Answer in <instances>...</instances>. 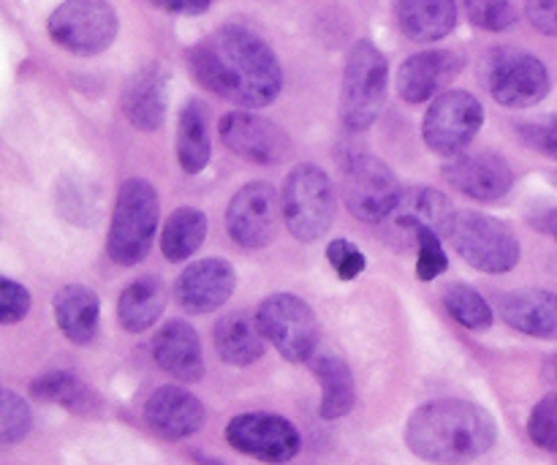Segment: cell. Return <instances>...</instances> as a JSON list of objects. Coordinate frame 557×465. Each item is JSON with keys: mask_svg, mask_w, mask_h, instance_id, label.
Returning a JSON list of instances; mask_svg holds the SVG:
<instances>
[{"mask_svg": "<svg viewBox=\"0 0 557 465\" xmlns=\"http://www.w3.org/2000/svg\"><path fill=\"white\" fill-rule=\"evenodd\" d=\"M201 87L243 109L270 107L283 90V69L270 44L243 25H223L188 49Z\"/></svg>", "mask_w": 557, "mask_h": 465, "instance_id": "cell-1", "label": "cell"}, {"mask_svg": "<svg viewBox=\"0 0 557 465\" xmlns=\"http://www.w3.org/2000/svg\"><path fill=\"white\" fill-rule=\"evenodd\" d=\"M498 425L487 408L444 397L419 406L406 423V444L417 457L438 465H466L493 450Z\"/></svg>", "mask_w": 557, "mask_h": 465, "instance_id": "cell-2", "label": "cell"}, {"mask_svg": "<svg viewBox=\"0 0 557 465\" xmlns=\"http://www.w3.org/2000/svg\"><path fill=\"white\" fill-rule=\"evenodd\" d=\"M161 218L158 191L145 178H131L120 185L112 223L107 234V254L114 265L134 267L147 259Z\"/></svg>", "mask_w": 557, "mask_h": 465, "instance_id": "cell-3", "label": "cell"}, {"mask_svg": "<svg viewBox=\"0 0 557 465\" xmlns=\"http://www.w3.org/2000/svg\"><path fill=\"white\" fill-rule=\"evenodd\" d=\"M389 90V63L373 41H357L348 52L341 87V120L362 134L379 120Z\"/></svg>", "mask_w": 557, "mask_h": 465, "instance_id": "cell-4", "label": "cell"}, {"mask_svg": "<svg viewBox=\"0 0 557 465\" xmlns=\"http://www.w3.org/2000/svg\"><path fill=\"white\" fill-rule=\"evenodd\" d=\"M283 223L299 243H315L335 223L337 196L332 180L315 163H297L283 185Z\"/></svg>", "mask_w": 557, "mask_h": 465, "instance_id": "cell-5", "label": "cell"}, {"mask_svg": "<svg viewBox=\"0 0 557 465\" xmlns=\"http://www.w3.org/2000/svg\"><path fill=\"white\" fill-rule=\"evenodd\" d=\"M449 240L457 254L479 272L504 276L520 261V240L504 221L484 212L460 210L449 229Z\"/></svg>", "mask_w": 557, "mask_h": 465, "instance_id": "cell-6", "label": "cell"}, {"mask_svg": "<svg viewBox=\"0 0 557 465\" xmlns=\"http://www.w3.org/2000/svg\"><path fill=\"white\" fill-rule=\"evenodd\" d=\"M482 82L490 96L509 109L536 107L553 87L547 65L536 54L515 47H495L484 58Z\"/></svg>", "mask_w": 557, "mask_h": 465, "instance_id": "cell-7", "label": "cell"}, {"mask_svg": "<svg viewBox=\"0 0 557 465\" xmlns=\"http://www.w3.org/2000/svg\"><path fill=\"white\" fill-rule=\"evenodd\" d=\"M47 30L60 49L90 58L112 47L120 20L109 0H63L49 16Z\"/></svg>", "mask_w": 557, "mask_h": 465, "instance_id": "cell-8", "label": "cell"}, {"mask_svg": "<svg viewBox=\"0 0 557 465\" xmlns=\"http://www.w3.org/2000/svg\"><path fill=\"white\" fill-rule=\"evenodd\" d=\"M343 199L364 223H381L400 199L395 172L373 152H348L343 158Z\"/></svg>", "mask_w": 557, "mask_h": 465, "instance_id": "cell-9", "label": "cell"}, {"mask_svg": "<svg viewBox=\"0 0 557 465\" xmlns=\"http://www.w3.org/2000/svg\"><path fill=\"white\" fill-rule=\"evenodd\" d=\"M259 330L288 363H308L319 346V319L297 294H272L256 310Z\"/></svg>", "mask_w": 557, "mask_h": 465, "instance_id": "cell-10", "label": "cell"}, {"mask_svg": "<svg viewBox=\"0 0 557 465\" xmlns=\"http://www.w3.org/2000/svg\"><path fill=\"white\" fill-rule=\"evenodd\" d=\"M484 125V107L473 93L446 90L430 103L422 123V136L433 152L455 158L476 139Z\"/></svg>", "mask_w": 557, "mask_h": 465, "instance_id": "cell-11", "label": "cell"}, {"mask_svg": "<svg viewBox=\"0 0 557 465\" xmlns=\"http://www.w3.org/2000/svg\"><path fill=\"white\" fill-rule=\"evenodd\" d=\"M283 223L281 196L270 183H248L226 207V232L243 248H267Z\"/></svg>", "mask_w": 557, "mask_h": 465, "instance_id": "cell-12", "label": "cell"}, {"mask_svg": "<svg viewBox=\"0 0 557 465\" xmlns=\"http://www.w3.org/2000/svg\"><path fill=\"white\" fill-rule=\"evenodd\" d=\"M218 134L234 156L250 163H261V167L288 161L294 152L292 139L281 125L272 123L270 118L248 112V109H234V112L223 114Z\"/></svg>", "mask_w": 557, "mask_h": 465, "instance_id": "cell-13", "label": "cell"}, {"mask_svg": "<svg viewBox=\"0 0 557 465\" xmlns=\"http://www.w3.org/2000/svg\"><path fill=\"white\" fill-rule=\"evenodd\" d=\"M457 210L451 207L449 196L441 191L419 185V188H403L395 210L379 223L389 243L417 245V234L422 229H433L441 237H449V229L455 223Z\"/></svg>", "mask_w": 557, "mask_h": 465, "instance_id": "cell-14", "label": "cell"}, {"mask_svg": "<svg viewBox=\"0 0 557 465\" xmlns=\"http://www.w3.org/2000/svg\"><path fill=\"white\" fill-rule=\"evenodd\" d=\"M226 441L243 455L259 457L264 463H288L299 455V430L277 414H239L226 425Z\"/></svg>", "mask_w": 557, "mask_h": 465, "instance_id": "cell-15", "label": "cell"}, {"mask_svg": "<svg viewBox=\"0 0 557 465\" xmlns=\"http://www.w3.org/2000/svg\"><path fill=\"white\" fill-rule=\"evenodd\" d=\"M237 272L226 259H199L180 272L174 299L188 314H212L232 299Z\"/></svg>", "mask_w": 557, "mask_h": 465, "instance_id": "cell-16", "label": "cell"}, {"mask_svg": "<svg viewBox=\"0 0 557 465\" xmlns=\"http://www.w3.org/2000/svg\"><path fill=\"white\" fill-rule=\"evenodd\" d=\"M444 178L455 185L460 194L476 201H498L515 185V172L509 161L498 152H471V156H455L444 167Z\"/></svg>", "mask_w": 557, "mask_h": 465, "instance_id": "cell-17", "label": "cell"}, {"mask_svg": "<svg viewBox=\"0 0 557 465\" xmlns=\"http://www.w3.org/2000/svg\"><path fill=\"white\" fill-rule=\"evenodd\" d=\"M145 419L166 441H183L196 436L205 428V406L196 395H190L183 387L166 384L152 392L145 403Z\"/></svg>", "mask_w": 557, "mask_h": 465, "instance_id": "cell-18", "label": "cell"}, {"mask_svg": "<svg viewBox=\"0 0 557 465\" xmlns=\"http://www.w3.org/2000/svg\"><path fill=\"white\" fill-rule=\"evenodd\" d=\"M125 120L139 131H158L169 109V71L161 63H150L136 71L120 96Z\"/></svg>", "mask_w": 557, "mask_h": 465, "instance_id": "cell-19", "label": "cell"}, {"mask_svg": "<svg viewBox=\"0 0 557 465\" xmlns=\"http://www.w3.org/2000/svg\"><path fill=\"white\" fill-rule=\"evenodd\" d=\"M462 69V58L449 49H428L417 52L397 71V93L406 103H424L438 98L435 93L444 90Z\"/></svg>", "mask_w": 557, "mask_h": 465, "instance_id": "cell-20", "label": "cell"}, {"mask_svg": "<svg viewBox=\"0 0 557 465\" xmlns=\"http://www.w3.org/2000/svg\"><path fill=\"white\" fill-rule=\"evenodd\" d=\"M152 359L163 374L177 381L194 384L205 376V354H201L199 335L183 319H172L152 338Z\"/></svg>", "mask_w": 557, "mask_h": 465, "instance_id": "cell-21", "label": "cell"}, {"mask_svg": "<svg viewBox=\"0 0 557 465\" xmlns=\"http://www.w3.org/2000/svg\"><path fill=\"white\" fill-rule=\"evenodd\" d=\"M500 319L511 330L539 341H557V294L544 289H522L504 294L498 303Z\"/></svg>", "mask_w": 557, "mask_h": 465, "instance_id": "cell-22", "label": "cell"}, {"mask_svg": "<svg viewBox=\"0 0 557 465\" xmlns=\"http://www.w3.org/2000/svg\"><path fill=\"white\" fill-rule=\"evenodd\" d=\"M54 321H58L60 332L69 338L76 346H87L96 341L98 321H101V299L92 289L71 283L54 294Z\"/></svg>", "mask_w": 557, "mask_h": 465, "instance_id": "cell-23", "label": "cell"}, {"mask_svg": "<svg viewBox=\"0 0 557 465\" xmlns=\"http://www.w3.org/2000/svg\"><path fill=\"white\" fill-rule=\"evenodd\" d=\"M397 22L411 41L435 44L457 25V0H397Z\"/></svg>", "mask_w": 557, "mask_h": 465, "instance_id": "cell-24", "label": "cell"}, {"mask_svg": "<svg viewBox=\"0 0 557 465\" xmlns=\"http://www.w3.org/2000/svg\"><path fill=\"white\" fill-rule=\"evenodd\" d=\"M212 158L210 107L199 98H190L177 120V161L185 174H199Z\"/></svg>", "mask_w": 557, "mask_h": 465, "instance_id": "cell-25", "label": "cell"}, {"mask_svg": "<svg viewBox=\"0 0 557 465\" xmlns=\"http://www.w3.org/2000/svg\"><path fill=\"white\" fill-rule=\"evenodd\" d=\"M218 348V357L234 368H245L264 357V332L259 330V321H250L245 314H228L215 325L212 335Z\"/></svg>", "mask_w": 557, "mask_h": 465, "instance_id": "cell-26", "label": "cell"}, {"mask_svg": "<svg viewBox=\"0 0 557 465\" xmlns=\"http://www.w3.org/2000/svg\"><path fill=\"white\" fill-rule=\"evenodd\" d=\"M166 308V286L158 276L136 278L117 303V319L125 332H147Z\"/></svg>", "mask_w": 557, "mask_h": 465, "instance_id": "cell-27", "label": "cell"}, {"mask_svg": "<svg viewBox=\"0 0 557 465\" xmlns=\"http://www.w3.org/2000/svg\"><path fill=\"white\" fill-rule=\"evenodd\" d=\"M30 395L41 403H54V406L82 414V417L101 412L98 392L71 370H49V374L38 376L30 384Z\"/></svg>", "mask_w": 557, "mask_h": 465, "instance_id": "cell-28", "label": "cell"}, {"mask_svg": "<svg viewBox=\"0 0 557 465\" xmlns=\"http://www.w3.org/2000/svg\"><path fill=\"white\" fill-rule=\"evenodd\" d=\"M313 376L321 384V419H341L351 414L354 403H357V384H354L351 368L335 354H324L313 363Z\"/></svg>", "mask_w": 557, "mask_h": 465, "instance_id": "cell-29", "label": "cell"}, {"mask_svg": "<svg viewBox=\"0 0 557 465\" xmlns=\"http://www.w3.org/2000/svg\"><path fill=\"white\" fill-rule=\"evenodd\" d=\"M207 216L196 207H180L169 216L161 234V250L169 261H185L205 245Z\"/></svg>", "mask_w": 557, "mask_h": 465, "instance_id": "cell-30", "label": "cell"}, {"mask_svg": "<svg viewBox=\"0 0 557 465\" xmlns=\"http://www.w3.org/2000/svg\"><path fill=\"white\" fill-rule=\"evenodd\" d=\"M444 308L449 310L451 319L457 325H462L466 330L484 332L493 327V308H490L487 299L476 292L468 283H451L444 292Z\"/></svg>", "mask_w": 557, "mask_h": 465, "instance_id": "cell-31", "label": "cell"}, {"mask_svg": "<svg viewBox=\"0 0 557 465\" xmlns=\"http://www.w3.org/2000/svg\"><path fill=\"white\" fill-rule=\"evenodd\" d=\"M33 428V414L30 406L22 401L16 392L3 390L0 392V441L5 446L20 444Z\"/></svg>", "mask_w": 557, "mask_h": 465, "instance_id": "cell-32", "label": "cell"}, {"mask_svg": "<svg viewBox=\"0 0 557 465\" xmlns=\"http://www.w3.org/2000/svg\"><path fill=\"white\" fill-rule=\"evenodd\" d=\"M466 14L473 27L490 33L509 30L517 22V9L511 0H466Z\"/></svg>", "mask_w": 557, "mask_h": 465, "instance_id": "cell-33", "label": "cell"}, {"mask_svg": "<svg viewBox=\"0 0 557 465\" xmlns=\"http://www.w3.org/2000/svg\"><path fill=\"white\" fill-rule=\"evenodd\" d=\"M528 436L539 450L557 455V390L536 403L531 419H528Z\"/></svg>", "mask_w": 557, "mask_h": 465, "instance_id": "cell-34", "label": "cell"}, {"mask_svg": "<svg viewBox=\"0 0 557 465\" xmlns=\"http://www.w3.org/2000/svg\"><path fill=\"white\" fill-rule=\"evenodd\" d=\"M446 267H449V256L441 245V234L433 229H422L417 234V278L435 281L438 276H444Z\"/></svg>", "mask_w": 557, "mask_h": 465, "instance_id": "cell-35", "label": "cell"}, {"mask_svg": "<svg viewBox=\"0 0 557 465\" xmlns=\"http://www.w3.org/2000/svg\"><path fill=\"white\" fill-rule=\"evenodd\" d=\"M517 134L525 142L528 147H533L542 156L557 158V114H544V118L525 120V123L517 125Z\"/></svg>", "mask_w": 557, "mask_h": 465, "instance_id": "cell-36", "label": "cell"}, {"mask_svg": "<svg viewBox=\"0 0 557 465\" xmlns=\"http://www.w3.org/2000/svg\"><path fill=\"white\" fill-rule=\"evenodd\" d=\"M326 261L335 267L341 281H354V278L362 276L364 267H368V259H364L362 250L354 243H348V240H332V243L326 245Z\"/></svg>", "mask_w": 557, "mask_h": 465, "instance_id": "cell-37", "label": "cell"}, {"mask_svg": "<svg viewBox=\"0 0 557 465\" xmlns=\"http://www.w3.org/2000/svg\"><path fill=\"white\" fill-rule=\"evenodd\" d=\"M30 310V292L11 278H0V325L11 327Z\"/></svg>", "mask_w": 557, "mask_h": 465, "instance_id": "cell-38", "label": "cell"}, {"mask_svg": "<svg viewBox=\"0 0 557 465\" xmlns=\"http://www.w3.org/2000/svg\"><path fill=\"white\" fill-rule=\"evenodd\" d=\"M525 16L539 33L557 38V0H525Z\"/></svg>", "mask_w": 557, "mask_h": 465, "instance_id": "cell-39", "label": "cell"}, {"mask_svg": "<svg viewBox=\"0 0 557 465\" xmlns=\"http://www.w3.org/2000/svg\"><path fill=\"white\" fill-rule=\"evenodd\" d=\"M212 0H152V5L169 11V14H183V16H199L210 9Z\"/></svg>", "mask_w": 557, "mask_h": 465, "instance_id": "cell-40", "label": "cell"}, {"mask_svg": "<svg viewBox=\"0 0 557 465\" xmlns=\"http://www.w3.org/2000/svg\"><path fill=\"white\" fill-rule=\"evenodd\" d=\"M533 223H536V227L542 229V232L553 234V237L557 240V210H544L542 216L533 218Z\"/></svg>", "mask_w": 557, "mask_h": 465, "instance_id": "cell-41", "label": "cell"}, {"mask_svg": "<svg viewBox=\"0 0 557 465\" xmlns=\"http://www.w3.org/2000/svg\"><path fill=\"white\" fill-rule=\"evenodd\" d=\"M547 379L549 384H553V390H557V357H553L547 363Z\"/></svg>", "mask_w": 557, "mask_h": 465, "instance_id": "cell-42", "label": "cell"}, {"mask_svg": "<svg viewBox=\"0 0 557 465\" xmlns=\"http://www.w3.org/2000/svg\"><path fill=\"white\" fill-rule=\"evenodd\" d=\"M549 180H553V185H555V188H557V172L549 174Z\"/></svg>", "mask_w": 557, "mask_h": 465, "instance_id": "cell-43", "label": "cell"}]
</instances>
